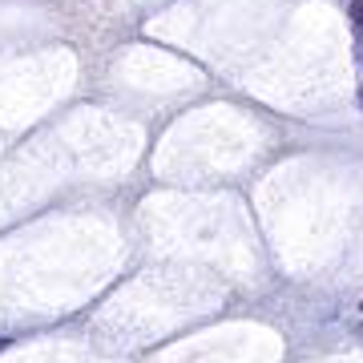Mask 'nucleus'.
I'll return each mask as SVG.
<instances>
[{
  "label": "nucleus",
  "instance_id": "obj_1",
  "mask_svg": "<svg viewBox=\"0 0 363 363\" xmlns=\"http://www.w3.org/2000/svg\"><path fill=\"white\" fill-rule=\"evenodd\" d=\"M355 28H359V37H363V0H355Z\"/></svg>",
  "mask_w": 363,
  "mask_h": 363
}]
</instances>
